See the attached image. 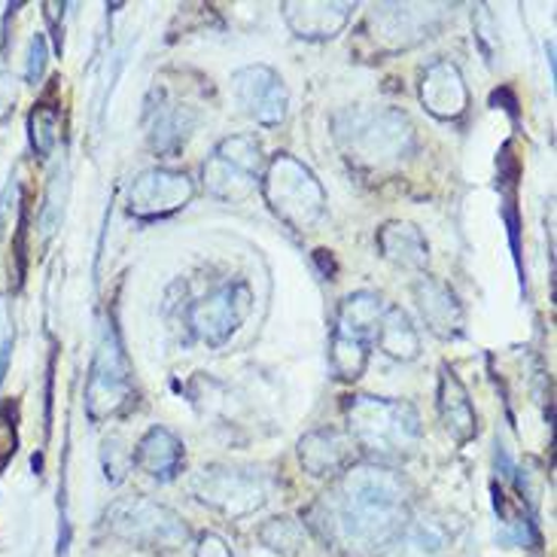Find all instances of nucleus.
<instances>
[{
    "label": "nucleus",
    "instance_id": "nucleus-1",
    "mask_svg": "<svg viewBox=\"0 0 557 557\" xmlns=\"http://www.w3.org/2000/svg\"><path fill=\"white\" fill-rule=\"evenodd\" d=\"M317 528L347 557H375L408 528L406 482L381 463L347 467L317 503Z\"/></svg>",
    "mask_w": 557,
    "mask_h": 557
},
{
    "label": "nucleus",
    "instance_id": "nucleus-2",
    "mask_svg": "<svg viewBox=\"0 0 557 557\" xmlns=\"http://www.w3.org/2000/svg\"><path fill=\"white\" fill-rule=\"evenodd\" d=\"M332 135L347 162L360 171L403 165L418 147L414 122L396 107H347L332 120Z\"/></svg>",
    "mask_w": 557,
    "mask_h": 557
},
{
    "label": "nucleus",
    "instance_id": "nucleus-3",
    "mask_svg": "<svg viewBox=\"0 0 557 557\" xmlns=\"http://www.w3.org/2000/svg\"><path fill=\"white\" fill-rule=\"evenodd\" d=\"M347 436L377 460H403L421 442V414L411 403L384 396H350Z\"/></svg>",
    "mask_w": 557,
    "mask_h": 557
},
{
    "label": "nucleus",
    "instance_id": "nucleus-4",
    "mask_svg": "<svg viewBox=\"0 0 557 557\" xmlns=\"http://www.w3.org/2000/svg\"><path fill=\"white\" fill-rule=\"evenodd\" d=\"M262 196L272 213L296 232L314 228L326 213V193L311 168L289 152H277L262 171Z\"/></svg>",
    "mask_w": 557,
    "mask_h": 557
},
{
    "label": "nucleus",
    "instance_id": "nucleus-5",
    "mask_svg": "<svg viewBox=\"0 0 557 557\" xmlns=\"http://www.w3.org/2000/svg\"><path fill=\"white\" fill-rule=\"evenodd\" d=\"M262 144L253 135L223 137L201 165L205 189L220 201H244L257 193L262 181Z\"/></svg>",
    "mask_w": 557,
    "mask_h": 557
},
{
    "label": "nucleus",
    "instance_id": "nucleus-6",
    "mask_svg": "<svg viewBox=\"0 0 557 557\" xmlns=\"http://www.w3.org/2000/svg\"><path fill=\"white\" fill-rule=\"evenodd\" d=\"M135 399V384H132V369L128 357L122 350L120 332L113 323H107L104 335L98 342L95 360L89 369V384H86V414L91 423L116 418L122 408Z\"/></svg>",
    "mask_w": 557,
    "mask_h": 557
},
{
    "label": "nucleus",
    "instance_id": "nucleus-7",
    "mask_svg": "<svg viewBox=\"0 0 557 557\" xmlns=\"http://www.w3.org/2000/svg\"><path fill=\"white\" fill-rule=\"evenodd\" d=\"M107 528L125 543L147 548H181L189 540V528L181 515L147 497L116 499L107 509Z\"/></svg>",
    "mask_w": 557,
    "mask_h": 557
},
{
    "label": "nucleus",
    "instance_id": "nucleus-8",
    "mask_svg": "<svg viewBox=\"0 0 557 557\" xmlns=\"http://www.w3.org/2000/svg\"><path fill=\"white\" fill-rule=\"evenodd\" d=\"M193 494L228 518H247L265 506L269 484L253 469L205 467L193 479Z\"/></svg>",
    "mask_w": 557,
    "mask_h": 557
},
{
    "label": "nucleus",
    "instance_id": "nucleus-9",
    "mask_svg": "<svg viewBox=\"0 0 557 557\" xmlns=\"http://www.w3.org/2000/svg\"><path fill=\"white\" fill-rule=\"evenodd\" d=\"M442 10L445 7H433V3H375L369 10L362 34H369L377 55H396L421 44L423 37H430Z\"/></svg>",
    "mask_w": 557,
    "mask_h": 557
},
{
    "label": "nucleus",
    "instance_id": "nucleus-10",
    "mask_svg": "<svg viewBox=\"0 0 557 557\" xmlns=\"http://www.w3.org/2000/svg\"><path fill=\"white\" fill-rule=\"evenodd\" d=\"M250 308H253L250 286L244 281H232V284H223L220 289L208 293L205 299L193 301L186 320H189V330L196 332V338H201L205 345L220 347L226 345L244 320L250 317Z\"/></svg>",
    "mask_w": 557,
    "mask_h": 557
},
{
    "label": "nucleus",
    "instance_id": "nucleus-11",
    "mask_svg": "<svg viewBox=\"0 0 557 557\" xmlns=\"http://www.w3.org/2000/svg\"><path fill=\"white\" fill-rule=\"evenodd\" d=\"M196 196V183L186 171L174 168H147L128 186V213L135 220H165L171 213L183 211Z\"/></svg>",
    "mask_w": 557,
    "mask_h": 557
},
{
    "label": "nucleus",
    "instance_id": "nucleus-12",
    "mask_svg": "<svg viewBox=\"0 0 557 557\" xmlns=\"http://www.w3.org/2000/svg\"><path fill=\"white\" fill-rule=\"evenodd\" d=\"M232 95H235L244 116H250L257 125L274 128L286 120L289 91L277 71H272L269 64H247L242 71H235Z\"/></svg>",
    "mask_w": 557,
    "mask_h": 557
},
{
    "label": "nucleus",
    "instance_id": "nucleus-13",
    "mask_svg": "<svg viewBox=\"0 0 557 557\" xmlns=\"http://www.w3.org/2000/svg\"><path fill=\"white\" fill-rule=\"evenodd\" d=\"M357 7L347 0H286L281 3L286 28L299 40H332L338 37L350 22V13Z\"/></svg>",
    "mask_w": 557,
    "mask_h": 557
},
{
    "label": "nucleus",
    "instance_id": "nucleus-14",
    "mask_svg": "<svg viewBox=\"0 0 557 557\" xmlns=\"http://www.w3.org/2000/svg\"><path fill=\"white\" fill-rule=\"evenodd\" d=\"M421 104L442 122L460 120L469 110V89L460 67L448 59L433 61L421 74Z\"/></svg>",
    "mask_w": 557,
    "mask_h": 557
},
{
    "label": "nucleus",
    "instance_id": "nucleus-15",
    "mask_svg": "<svg viewBox=\"0 0 557 557\" xmlns=\"http://www.w3.org/2000/svg\"><path fill=\"white\" fill-rule=\"evenodd\" d=\"M414 301H418V311H421L423 323L430 326V332L436 338H460L463 335V326H467V314H463V305L457 299L451 286L438 277H430L423 274L414 284Z\"/></svg>",
    "mask_w": 557,
    "mask_h": 557
},
{
    "label": "nucleus",
    "instance_id": "nucleus-16",
    "mask_svg": "<svg viewBox=\"0 0 557 557\" xmlns=\"http://www.w3.org/2000/svg\"><path fill=\"white\" fill-rule=\"evenodd\" d=\"M354 448H357L354 438L342 430H335V426L311 430L299 442V463L314 479H332V475H342L350 467Z\"/></svg>",
    "mask_w": 557,
    "mask_h": 557
},
{
    "label": "nucleus",
    "instance_id": "nucleus-17",
    "mask_svg": "<svg viewBox=\"0 0 557 557\" xmlns=\"http://www.w3.org/2000/svg\"><path fill=\"white\" fill-rule=\"evenodd\" d=\"M438 414L457 445H467L479 436V414L472 408L469 391L451 366L438 369Z\"/></svg>",
    "mask_w": 557,
    "mask_h": 557
},
{
    "label": "nucleus",
    "instance_id": "nucleus-18",
    "mask_svg": "<svg viewBox=\"0 0 557 557\" xmlns=\"http://www.w3.org/2000/svg\"><path fill=\"white\" fill-rule=\"evenodd\" d=\"M132 463L156 482H174L183 467V442L165 426H152L137 442Z\"/></svg>",
    "mask_w": 557,
    "mask_h": 557
},
{
    "label": "nucleus",
    "instance_id": "nucleus-19",
    "mask_svg": "<svg viewBox=\"0 0 557 557\" xmlns=\"http://www.w3.org/2000/svg\"><path fill=\"white\" fill-rule=\"evenodd\" d=\"M377 250L381 257L406 272H423L430 262V244L414 223L391 220L377 228Z\"/></svg>",
    "mask_w": 557,
    "mask_h": 557
},
{
    "label": "nucleus",
    "instance_id": "nucleus-20",
    "mask_svg": "<svg viewBox=\"0 0 557 557\" xmlns=\"http://www.w3.org/2000/svg\"><path fill=\"white\" fill-rule=\"evenodd\" d=\"M384 299L377 293L360 289V293H350L342 305H338V314H335V326L332 335H345V338H357L372 347L375 345L377 320L384 314Z\"/></svg>",
    "mask_w": 557,
    "mask_h": 557
},
{
    "label": "nucleus",
    "instance_id": "nucleus-21",
    "mask_svg": "<svg viewBox=\"0 0 557 557\" xmlns=\"http://www.w3.org/2000/svg\"><path fill=\"white\" fill-rule=\"evenodd\" d=\"M375 345L381 354H387L391 360L411 362L421 357V335L414 330L411 317L399 305H387L384 314L377 320Z\"/></svg>",
    "mask_w": 557,
    "mask_h": 557
},
{
    "label": "nucleus",
    "instance_id": "nucleus-22",
    "mask_svg": "<svg viewBox=\"0 0 557 557\" xmlns=\"http://www.w3.org/2000/svg\"><path fill=\"white\" fill-rule=\"evenodd\" d=\"M196 125V113L183 104H150L147 107V135L156 152H174Z\"/></svg>",
    "mask_w": 557,
    "mask_h": 557
},
{
    "label": "nucleus",
    "instance_id": "nucleus-23",
    "mask_svg": "<svg viewBox=\"0 0 557 557\" xmlns=\"http://www.w3.org/2000/svg\"><path fill=\"white\" fill-rule=\"evenodd\" d=\"M369 366V345L345 335L330 338V369L338 381H357Z\"/></svg>",
    "mask_w": 557,
    "mask_h": 557
},
{
    "label": "nucleus",
    "instance_id": "nucleus-24",
    "mask_svg": "<svg viewBox=\"0 0 557 557\" xmlns=\"http://www.w3.org/2000/svg\"><path fill=\"white\" fill-rule=\"evenodd\" d=\"M61 132V110L52 104H37L28 116V137L30 150L37 152L40 159L52 156V150L59 147Z\"/></svg>",
    "mask_w": 557,
    "mask_h": 557
},
{
    "label": "nucleus",
    "instance_id": "nucleus-25",
    "mask_svg": "<svg viewBox=\"0 0 557 557\" xmlns=\"http://www.w3.org/2000/svg\"><path fill=\"white\" fill-rule=\"evenodd\" d=\"M259 540L269 545L274 555L296 557L305 548V528L293 518H272L259 528Z\"/></svg>",
    "mask_w": 557,
    "mask_h": 557
},
{
    "label": "nucleus",
    "instance_id": "nucleus-26",
    "mask_svg": "<svg viewBox=\"0 0 557 557\" xmlns=\"http://www.w3.org/2000/svg\"><path fill=\"white\" fill-rule=\"evenodd\" d=\"M406 545L411 552H418V557H433L448 545V533L438 521H414L406 528Z\"/></svg>",
    "mask_w": 557,
    "mask_h": 557
},
{
    "label": "nucleus",
    "instance_id": "nucleus-27",
    "mask_svg": "<svg viewBox=\"0 0 557 557\" xmlns=\"http://www.w3.org/2000/svg\"><path fill=\"white\" fill-rule=\"evenodd\" d=\"M13 408L7 406L0 411V472L7 469V463L15 457V448H18V436H15V421L10 418Z\"/></svg>",
    "mask_w": 557,
    "mask_h": 557
},
{
    "label": "nucleus",
    "instance_id": "nucleus-28",
    "mask_svg": "<svg viewBox=\"0 0 557 557\" xmlns=\"http://www.w3.org/2000/svg\"><path fill=\"white\" fill-rule=\"evenodd\" d=\"M46 59H49V49H46V34H34V40L28 46V67H25V79L30 86H37L44 79Z\"/></svg>",
    "mask_w": 557,
    "mask_h": 557
},
{
    "label": "nucleus",
    "instance_id": "nucleus-29",
    "mask_svg": "<svg viewBox=\"0 0 557 557\" xmlns=\"http://www.w3.org/2000/svg\"><path fill=\"white\" fill-rule=\"evenodd\" d=\"M196 557H235L223 536L216 533H201L196 545Z\"/></svg>",
    "mask_w": 557,
    "mask_h": 557
},
{
    "label": "nucleus",
    "instance_id": "nucleus-30",
    "mask_svg": "<svg viewBox=\"0 0 557 557\" xmlns=\"http://www.w3.org/2000/svg\"><path fill=\"white\" fill-rule=\"evenodd\" d=\"M491 104H494V107L503 104V110H506V113H509L512 120H518V101H515V95L509 89H497V91H494Z\"/></svg>",
    "mask_w": 557,
    "mask_h": 557
},
{
    "label": "nucleus",
    "instance_id": "nucleus-31",
    "mask_svg": "<svg viewBox=\"0 0 557 557\" xmlns=\"http://www.w3.org/2000/svg\"><path fill=\"white\" fill-rule=\"evenodd\" d=\"M10 347H13V338H7L0 345V381H3V372H7V360H10Z\"/></svg>",
    "mask_w": 557,
    "mask_h": 557
}]
</instances>
